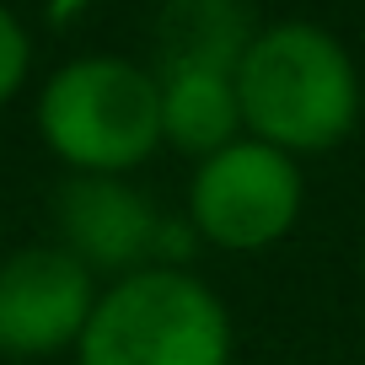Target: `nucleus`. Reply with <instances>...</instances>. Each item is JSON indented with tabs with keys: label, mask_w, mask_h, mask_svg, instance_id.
<instances>
[{
	"label": "nucleus",
	"mask_w": 365,
	"mask_h": 365,
	"mask_svg": "<svg viewBox=\"0 0 365 365\" xmlns=\"http://www.w3.org/2000/svg\"><path fill=\"white\" fill-rule=\"evenodd\" d=\"M81 6H86V0H48V16H54V22H70Z\"/></svg>",
	"instance_id": "nucleus-10"
},
{
	"label": "nucleus",
	"mask_w": 365,
	"mask_h": 365,
	"mask_svg": "<svg viewBox=\"0 0 365 365\" xmlns=\"http://www.w3.org/2000/svg\"><path fill=\"white\" fill-rule=\"evenodd\" d=\"M97 274L65 242H33L0 258V354L48 360L81 344L97 307Z\"/></svg>",
	"instance_id": "nucleus-5"
},
{
	"label": "nucleus",
	"mask_w": 365,
	"mask_h": 365,
	"mask_svg": "<svg viewBox=\"0 0 365 365\" xmlns=\"http://www.w3.org/2000/svg\"><path fill=\"white\" fill-rule=\"evenodd\" d=\"M252 33L258 27L247 22L242 0H167L156 16V70H237Z\"/></svg>",
	"instance_id": "nucleus-8"
},
{
	"label": "nucleus",
	"mask_w": 365,
	"mask_h": 365,
	"mask_svg": "<svg viewBox=\"0 0 365 365\" xmlns=\"http://www.w3.org/2000/svg\"><path fill=\"white\" fill-rule=\"evenodd\" d=\"M27 76H33V33H27V22L0 0V108L27 86Z\"/></svg>",
	"instance_id": "nucleus-9"
},
{
	"label": "nucleus",
	"mask_w": 365,
	"mask_h": 365,
	"mask_svg": "<svg viewBox=\"0 0 365 365\" xmlns=\"http://www.w3.org/2000/svg\"><path fill=\"white\" fill-rule=\"evenodd\" d=\"M59 220H65V247L97 269H145V252L167 247V220L150 210L145 194H135L124 178H70L59 188Z\"/></svg>",
	"instance_id": "nucleus-6"
},
{
	"label": "nucleus",
	"mask_w": 365,
	"mask_h": 365,
	"mask_svg": "<svg viewBox=\"0 0 365 365\" xmlns=\"http://www.w3.org/2000/svg\"><path fill=\"white\" fill-rule=\"evenodd\" d=\"M76 365H231V312L182 263H145L97 296Z\"/></svg>",
	"instance_id": "nucleus-3"
},
{
	"label": "nucleus",
	"mask_w": 365,
	"mask_h": 365,
	"mask_svg": "<svg viewBox=\"0 0 365 365\" xmlns=\"http://www.w3.org/2000/svg\"><path fill=\"white\" fill-rule=\"evenodd\" d=\"M161 91V145L182 156H215L220 145L242 140L237 70H156Z\"/></svg>",
	"instance_id": "nucleus-7"
},
{
	"label": "nucleus",
	"mask_w": 365,
	"mask_h": 365,
	"mask_svg": "<svg viewBox=\"0 0 365 365\" xmlns=\"http://www.w3.org/2000/svg\"><path fill=\"white\" fill-rule=\"evenodd\" d=\"M33 124L70 178H129L161 145L156 70L124 54H76L38 86Z\"/></svg>",
	"instance_id": "nucleus-2"
},
{
	"label": "nucleus",
	"mask_w": 365,
	"mask_h": 365,
	"mask_svg": "<svg viewBox=\"0 0 365 365\" xmlns=\"http://www.w3.org/2000/svg\"><path fill=\"white\" fill-rule=\"evenodd\" d=\"M301 205H307L301 161L252 135L194 161L188 178V226L220 252H269L296 231Z\"/></svg>",
	"instance_id": "nucleus-4"
},
{
	"label": "nucleus",
	"mask_w": 365,
	"mask_h": 365,
	"mask_svg": "<svg viewBox=\"0 0 365 365\" xmlns=\"http://www.w3.org/2000/svg\"><path fill=\"white\" fill-rule=\"evenodd\" d=\"M242 135L285 156H322L360 124V70L339 33L322 22H269L247 38L237 59Z\"/></svg>",
	"instance_id": "nucleus-1"
}]
</instances>
